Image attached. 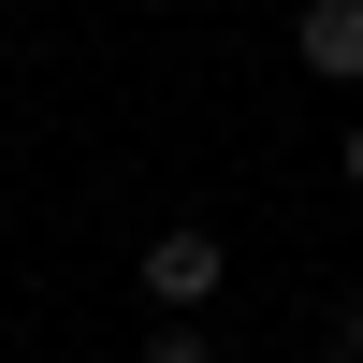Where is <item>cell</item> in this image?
<instances>
[{"instance_id":"cell-1","label":"cell","mask_w":363,"mask_h":363,"mask_svg":"<svg viewBox=\"0 0 363 363\" xmlns=\"http://www.w3.org/2000/svg\"><path fill=\"white\" fill-rule=\"evenodd\" d=\"M218 277H233V247H218L203 218H160V233H145V306H160V320L218 306Z\"/></svg>"},{"instance_id":"cell-2","label":"cell","mask_w":363,"mask_h":363,"mask_svg":"<svg viewBox=\"0 0 363 363\" xmlns=\"http://www.w3.org/2000/svg\"><path fill=\"white\" fill-rule=\"evenodd\" d=\"M291 58H306L320 87H363V0H306V15H291Z\"/></svg>"},{"instance_id":"cell-3","label":"cell","mask_w":363,"mask_h":363,"mask_svg":"<svg viewBox=\"0 0 363 363\" xmlns=\"http://www.w3.org/2000/svg\"><path fill=\"white\" fill-rule=\"evenodd\" d=\"M145 363H218V335H203V320H160V335H145Z\"/></svg>"},{"instance_id":"cell-4","label":"cell","mask_w":363,"mask_h":363,"mask_svg":"<svg viewBox=\"0 0 363 363\" xmlns=\"http://www.w3.org/2000/svg\"><path fill=\"white\" fill-rule=\"evenodd\" d=\"M335 160H349V189H363V116H349V145H335Z\"/></svg>"},{"instance_id":"cell-5","label":"cell","mask_w":363,"mask_h":363,"mask_svg":"<svg viewBox=\"0 0 363 363\" xmlns=\"http://www.w3.org/2000/svg\"><path fill=\"white\" fill-rule=\"evenodd\" d=\"M335 349H363V306H349V335H335Z\"/></svg>"},{"instance_id":"cell-6","label":"cell","mask_w":363,"mask_h":363,"mask_svg":"<svg viewBox=\"0 0 363 363\" xmlns=\"http://www.w3.org/2000/svg\"><path fill=\"white\" fill-rule=\"evenodd\" d=\"M320 363H363V349H320Z\"/></svg>"}]
</instances>
